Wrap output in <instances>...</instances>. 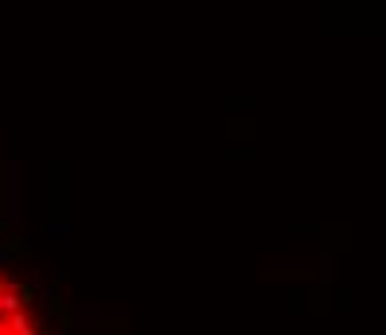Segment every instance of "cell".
<instances>
[{"label":"cell","mask_w":386,"mask_h":335,"mask_svg":"<svg viewBox=\"0 0 386 335\" xmlns=\"http://www.w3.org/2000/svg\"><path fill=\"white\" fill-rule=\"evenodd\" d=\"M36 297H39V300H43V304H47V308H55V297H59V292H55V284H43V289H39V292H36Z\"/></svg>","instance_id":"cell-1"},{"label":"cell","mask_w":386,"mask_h":335,"mask_svg":"<svg viewBox=\"0 0 386 335\" xmlns=\"http://www.w3.org/2000/svg\"><path fill=\"white\" fill-rule=\"evenodd\" d=\"M12 262V254H8V249H0V265H8Z\"/></svg>","instance_id":"cell-2"}]
</instances>
